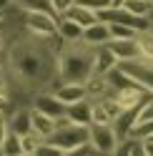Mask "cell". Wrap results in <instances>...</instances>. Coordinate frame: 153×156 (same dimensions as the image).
I'll list each match as a JSON object with an SVG mask.
<instances>
[{"label": "cell", "instance_id": "1", "mask_svg": "<svg viewBox=\"0 0 153 156\" xmlns=\"http://www.w3.org/2000/svg\"><path fill=\"white\" fill-rule=\"evenodd\" d=\"M55 53L48 41L35 35H20L8 48V68L10 81L23 91H43L48 88V81L55 76Z\"/></svg>", "mask_w": 153, "mask_h": 156}, {"label": "cell", "instance_id": "2", "mask_svg": "<svg viewBox=\"0 0 153 156\" xmlns=\"http://www.w3.org/2000/svg\"><path fill=\"white\" fill-rule=\"evenodd\" d=\"M93 53H95V48L85 45L83 41L65 43L55 55V73L63 81L85 83V78L93 73Z\"/></svg>", "mask_w": 153, "mask_h": 156}, {"label": "cell", "instance_id": "3", "mask_svg": "<svg viewBox=\"0 0 153 156\" xmlns=\"http://www.w3.org/2000/svg\"><path fill=\"white\" fill-rule=\"evenodd\" d=\"M90 139V126H83V123H73V121H58V126H55V131L48 136V144L58 146V149L63 154H73L75 149H78L80 144H85Z\"/></svg>", "mask_w": 153, "mask_h": 156}, {"label": "cell", "instance_id": "4", "mask_svg": "<svg viewBox=\"0 0 153 156\" xmlns=\"http://www.w3.org/2000/svg\"><path fill=\"white\" fill-rule=\"evenodd\" d=\"M23 30L35 38H48L58 35V15L45 13V10H25L23 13Z\"/></svg>", "mask_w": 153, "mask_h": 156}, {"label": "cell", "instance_id": "5", "mask_svg": "<svg viewBox=\"0 0 153 156\" xmlns=\"http://www.w3.org/2000/svg\"><path fill=\"white\" fill-rule=\"evenodd\" d=\"M121 136L113 129V123H90V144L98 154H116Z\"/></svg>", "mask_w": 153, "mask_h": 156}, {"label": "cell", "instance_id": "6", "mask_svg": "<svg viewBox=\"0 0 153 156\" xmlns=\"http://www.w3.org/2000/svg\"><path fill=\"white\" fill-rule=\"evenodd\" d=\"M98 15V20L103 23H121V25H131V28H136V30H143V28H148V18H138V15H133L128 13L126 8H103V10L95 13Z\"/></svg>", "mask_w": 153, "mask_h": 156}, {"label": "cell", "instance_id": "7", "mask_svg": "<svg viewBox=\"0 0 153 156\" xmlns=\"http://www.w3.org/2000/svg\"><path fill=\"white\" fill-rule=\"evenodd\" d=\"M33 108L45 113V116H50L53 121H65V108H68V106H65L55 93H40L38 91L35 98H33Z\"/></svg>", "mask_w": 153, "mask_h": 156}, {"label": "cell", "instance_id": "8", "mask_svg": "<svg viewBox=\"0 0 153 156\" xmlns=\"http://www.w3.org/2000/svg\"><path fill=\"white\" fill-rule=\"evenodd\" d=\"M106 45L113 51V55L118 58V63L143 58V55H141V48H138V43H136V38H110Z\"/></svg>", "mask_w": 153, "mask_h": 156}, {"label": "cell", "instance_id": "9", "mask_svg": "<svg viewBox=\"0 0 153 156\" xmlns=\"http://www.w3.org/2000/svg\"><path fill=\"white\" fill-rule=\"evenodd\" d=\"M80 41L85 45H93V48H98V45H106L110 41V30H108V23H103V20H95L90 25H85L83 28V35H80Z\"/></svg>", "mask_w": 153, "mask_h": 156}, {"label": "cell", "instance_id": "10", "mask_svg": "<svg viewBox=\"0 0 153 156\" xmlns=\"http://www.w3.org/2000/svg\"><path fill=\"white\" fill-rule=\"evenodd\" d=\"M116 66H118V58L113 55V51L108 45H98L95 48V53H93V73L95 76H106Z\"/></svg>", "mask_w": 153, "mask_h": 156}, {"label": "cell", "instance_id": "11", "mask_svg": "<svg viewBox=\"0 0 153 156\" xmlns=\"http://www.w3.org/2000/svg\"><path fill=\"white\" fill-rule=\"evenodd\" d=\"M8 131H13L18 136H25L33 131V123H30V106H23V108H15L13 116L8 119Z\"/></svg>", "mask_w": 153, "mask_h": 156}, {"label": "cell", "instance_id": "12", "mask_svg": "<svg viewBox=\"0 0 153 156\" xmlns=\"http://www.w3.org/2000/svg\"><path fill=\"white\" fill-rule=\"evenodd\" d=\"M65 119L73 121V123L90 126V98H80V101H75V103H68V108H65Z\"/></svg>", "mask_w": 153, "mask_h": 156}, {"label": "cell", "instance_id": "13", "mask_svg": "<svg viewBox=\"0 0 153 156\" xmlns=\"http://www.w3.org/2000/svg\"><path fill=\"white\" fill-rule=\"evenodd\" d=\"M30 123H33V133H35V136H40L43 141L55 131V126H58V121H53L50 116H45V113H40V111H35L33 106H30Z\"/></svg>", "mask_w": 153, "mask_h": 156}, {"label": "cell", "instance_id": "14", "mask_svg": "<svg viewBox=\"0 0 153 156\" xmlns=\"http://www.w3.org/2000/svg\"><path fill=\"white\" fill-rule=\"evenodd\" d=\"M55 96L68 106V103H75V101L85 98V86L83 83H73V81H63L58 88H55Z\"/></svg>", "mask_w": 153, "mask_h": 156}, {"label": "cell", "instance_id": "15", "mask_svg": "<svg viewBox=\"0 0 153 156\" xmlns=\"http://www.w3.org/2000/svg\"><path fill=\"white\" fill-rule=\"evenodd\" d=\"M58 35L63 43H78L80 35H83V25H78L75 20H70V18H58Z\"/></svg>", "mask_w": 153, "mask_h": 156}, {"label": "cell", "instance_id": "16", "mask_svg": "<svg viewBox=\"0 0 153 156\" xmlns=\"http://www.w3.org/2000/svg\"><path fill=\"white\" fill-rule=\"evenodd\" d=\"M85 98H100V96H106L110 88H108V81H106V76H95V73H90L88 78H85Z\"/></svg>", "mask_w": 153, "mask_h": 156}, {"label": "cell", "instance_id": "17", "mask_svg": "<svg viewBox=\"0 0 153 156\" xmlns=\"http://www.w3.org/2000/svg\"><path fill=\"white\" fill-rule=\"evenodd\" d=\"M63 18H70V20H75L78 25H90V23H95L98 20V15H95V10H88V8H83V5H78V3H73L68 10L63 13Z\"/></svg>", "mask_w": 153, "mask_h": 156}, {"label": "cell", "instance_id": "18", "mask_svg": "<svg viewBox=\"0 0 153 156\" xmlns=\"http://www.w3.org/2000/svg\"><path fill=\"white\" fill-rule=\"evenodd\" d=\"M136 43L141 48V55L153 61V25H148V28H143V30L136 33Z\"/></svg>", "mask_w": 153, "mask_h": 156}, {"label": "cell", "instance_id": "19", "mask_svg": "<svg viewBox=\"0 0 153 156\" xmlns=\"http://www.w3.org/2000/svg\"><path fill=\"white\" fill-rule=\"evenodd\" d=\"M0 154H10V156L23 154V149H20V136L13 133V131H8L5 139H3V144H0Z\"/></svg>", "mask_w": 153, "mask_h": 156}, {"label": "cell", "instance_id": "20", "mask_svg": "<svg viewBox=\"0 0 153 156\" xmlns=\"http://www.w3.org/2000/svg\"><path fill=\"white\" fill-rule=\"evenodd\" d=\"M121 8H126L128 13L138 15V18H146L148 10H151V0H123Z\"/></svg>", "mask_w": 153, "mask_h": 156}, {"label": "cell", "instance_id": "21", "mask_svg": "<svg viewBox=\"0 0 153 156\" xmlns=\"http://www.w3.org/2000/svg\"><path fill=\"white\" fill-rule=\"evenodd\" d=\"M18 8H23V10H45V13H53L50 8V0H13ZM55 15V13H53Z\"/></svg>", "mask_w": 153, "mask_h": 156}, {"label": "cell", "instance_id": "22", "mask_svg": "<svg viewBox=\"0 0 153 156\" xmlns=\"http://www.w3.org/2000/svg\"><path fill=\"white\" fill-rule=\"evenodd\" d=\"M43 144V139L40 136H35L33 131L30 133H25V136H20V149H23V154H38V146Z\"/></svg>", "mask_w": 153, "mask_h": 156}, {"label": "cell", "instance_id": "23", "mask_svg": "<svg viewBox=\"0 0 153 156\" xmlns=\"http://www.w3.org/2000/svg\"><path fill=\"white\" fill-rule=\"evenodd\" d=\"M108 30H110V38H136V28L131 25H121V23H108Z\"/></svg>", "mask_w": 153, "mask_h": 156}, {"label": "cell", "instance_id": "24", "mask_svg": "<svg viewBox=\"0 0 153 156\" xmlns=\"http://www.w3.org/2000/svg\"><path fill=\"white\" fill-rule=\"evenodd\" d=\"M78 5H83V8H88V10H103V8H108L110 5V0H75Z\"/></svg>", "mask_w": 153, "mask_h": 156}, {"label": "cell", "instance_id": "25", "mask_svg": "<svg viewBox=\"0 0 153 156\" xmlns=\"http://www.w3.org/2000/svg\"><path fill=\"white\" fill-rule=\"evenodd\" d=\"M73 3H75V0H50V8H53V13L60 18V15H63L65 10H68V8H70Z\"/></svg>", "mask_w": 153, "mask_h": 156}, {"label": "cell", "instance_id": "26", "mask_svg": "<svg viewBox=\"0 0 153 156\" xmlns=\"http://www.w3.org/2000/svg\"><path fill=\"white\" fill-rule=\"evenodd\" d=\"M5 133H8V119H5V113H0V144H3Z\"/></svg>", "mask_w": 153, "mask_h": 156}, {"label": "cell", "instance_id": "27", "mask_svg": "<svg viewBox=\"0 0 153 156\" xmlns=\"http://www.w3.org/2000/svg\"><path fill=\"white\" fill-rule=\"evenodd\" d=\"M143 154L153 156V139H143Z\"/></svg>", "mask_w": 153, "mask_h": 156}, {"label": "cell", "instance_id": "28", "mask_svg": "<svg viewBox=\"0 0 153 156\" xmlns=\"http://www.w3.org/2000/svg\"><path fill=\"white\" fill-rule=\"evenodd\" d=\"M10 5H13V0H0V13H5Z\"/></svg>", "mask_w": 153, "mask_h": 156}, {"label": "cell", "instance_id": "29", "mask_svg": "<svg viewBox=\"0 0 153 156\" xmlns=\"http://www.w3.org/2000/svg\"><path fill=\"white\" fill-rule=\"evenodd\" d=\"M5 51V38H3V30H0V53Z\"/></svg>", "mask_w": 153, "mask_h": 156}, {"label": "cell", "instance_id": "30", "mask_svg": "<svg viewBox=\"0 0 153 156\" xmlns=\"http://www.w3.org/2000/svg\"><path fill=\"white\" fill-rule=\"evenodd\" d=\"M146 18H148V25H153V5H151V10H148V15H146Z\"/></svg>", "mask_w": 153, "mask_h": 156}, {"label": "cell", "instance_id": "31", "mask_svg": "<svg viewBox=\"0 0 153 156\" xmlns=\"http://www.w3.org/2000/svg\"><path fill=\"white\" fill-rule=\"evenodd\" d=\"M110 5H113V8H121V5H123V0H110Z\"/></svg>", "mask_w": 153, "mask_h": 156}, {"label": "cell", "instance_id": "32", "mask_svg": "<svg viewBox=\"0 0 153 156\" xmlns=\"http://www.w3.org/2000/svg\"><path fill=\"white\" fill-rule=\"evenodd\" d=\"M0 76H5V66H3V61H0Z\"/></svg>", "mask_w": 153, "mask_h": 156}, {"label": "cell", "instance_id": "33", "mask_svg": "<svg viewBox=\"0 0 153 156\" xmlns=\"http://www.w3.org/2000/svg\"><path fill=\"white\" fill-rule=\"evenodd\" d=\"M148 139H153V133H151V136H148Z\"/></svg>", "mask_w": 153, "mask_h": 156}, {"label": "cell", "instance_id": "34", "mask_svg": "<svg viewBox=\"0 0 153 156\" xmlns=\"http://www.w3.org/2000/svg\"><path fill=\"white\" fill-rule=\"evenodd\" d=\"M151 3H153V0H151Z\"/></svg>", "mask_w": 153, "mask_h": 156}]
</instances>
